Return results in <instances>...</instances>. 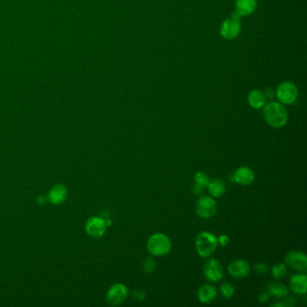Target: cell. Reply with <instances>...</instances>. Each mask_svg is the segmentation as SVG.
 <instances>
[{"instance_id":"484cf974","label":"cell","mask_w":307,"mask_h":307,"mask_svg":"<svg viewBox=\"0 0 307 307\" xmlns=\"http://www.w3.org/2000/svg\"><path fill=\"white\" fill-rule=\"evenodd\" d=\"M204 189L205 188H203V187H201V186H198V185L195 184L194 186V188H193V192L194 194L196 195V196H202L203 195V193H204Z\"/></svg>"},{"instance_id":"d4e9b609","label":"cell","mask_w":307,"mask_h":307,"mask_svg":"<svg viewBox=\"0 0 307 307\" xmlns=\"http://www.w3.org/2000/svg\"><path fill=\"white\" fill-rule=\"evenodd\" d=\"M217 241H218V244H220L223 247H226L229 244L230 239L226 234H223V235H220L219 238H217Z\"/></svg>"},{"instance_id":"4fadbf2b","label":"cell","mask_w":307,"mask_h":307,"mask_svg":"<svg viewBox=\"0 0 307 307\" xmlns=\"http://www.w3.org/2000/svg\"><path fill=\"white\" fill-rule=\"evenodd\" d=\"M67 194L68 190L64 185H56L50 190L49 194L47 196V200L53 205H61L66 200Z\"/></svg>"},{"instance_id":"44dd1931","label":"cell","mask_w":307,"mask_h":307,"mask_svg":"<svg viewBox=\"0 0 307 307\" xmlns=\"http://www.w3.org/2000/svg\"><path fill=\"white\" fill-rule=\"evenodd\" d=\"M210 182L209 176L205 172L199 171L196 173L195 175V184L201 186L203 188H206Z\"/></svg>"},{"instance_id":"e0dca14e","label":"cell","mask_w":307,"mask_h":307,"mask_svg":"<svg viewBox=\"0 0 307 307\" xmlns=\"http://www.w3.org/2000/svg\"><path fill=\"white\" fill-rule=\"evenodd\" d=\"M266 96L261 91H252L248 95V103L252 108H262L266 105Z\"/></svg>"},{"instance_id":"5bb4252c","label":"cell","mask_w":307,"mask_h":307,"mask_svg":"<svg viewBox=\"0 0 307 307\" xmlns=\"http://www.w3.org/2000/svg\"><path fill=\"white\" fill-rule=\"evenodd\" d=\"M289 287L293 293L297 295H304L307 289L306 275L296 274L292 276L289 281Z\"/></svg>"},{"instance_id":"9a60e30c","label":"cell","mask_w":307,"mask_h":307,"mask_svg":"<svg viewBox=\"0 0 307 307\" xmlns=\"http://www.w3.org/2000/svg\"><path fill=\"white\" fill-rule=\"evenodd\" d=\"M197 296L201 303H212L216 298L217 291L212 285H204L199 288Z\"/></svg>"},{"instance_id":"83f0119b","label":"cell","mask_w":307,"mask_h":307,"mask_svg":"<svg viewBox=\"0 0 307 307\" xmlns=\"http://www.w3.org/2000/svg\"><path fill=\"white\" fill-rule=\"evenodd\" d=\"M268 299H269V293L268 292H265V293H261L260 295H259V297H258V300H259V302H261V303H264V302H266L268 301Z\"/></svg>"},{"instance_id":"52a82bcc","label":"cell","mask_w":307,"mask_h":307,"mask_svg":"<svg viewBox=\"0 0 307 307\" xmlns=\"http://www.w3.org/2000/svg\"><path fill=\"white\" fill-rule=\"evenodd\" d=\"M216 202L212 197H202L197 201L196 211L197 215L203 219H209L216 213Z\"/></svg>"},{"instance_id":"2e32d148","label":"cell","mask_w":307,"mask_h":307,"mask_svg":"<svg viewBox=\"0 0 307 307\" xmlns=\"http://www.w3.org/2000/svg\"><path fill=\"white\" fill-rule=\"evenodd\" d=\"M257 9V0H237L236 11L241 17L250 16Z\"/></svg>"},{"instance_id":"277c9868","label":"cell","mask_w":307,"mask_h":307,"mask_svg":"<svg viewBox=\"0 0 307 307\" xmlns=\"http://www.w3.org/2000/svg\"><path fill=\"white\" fill-rule=\"evenodd\" d=\"M241 16L236 12L232 14V16L227 18L221 25L222 36L226 40H233L241 33Z\"/></svg>"},{"instance_id":"8fae6325","label":"cell","mask_w":307,"mask_h":307,"mask_svg":"<svg viewBox=\"0 0 307 307\" xmlns=\"http://www.w3.org/2000/svg\"><path fill=\"white\" fill-rule=\"evenodd\" d=\"M229 274L234 279H242L250 274V264L244 259H235L228 266Z\"/></svg>"},{"instance_id":"7402d4cb","label":"cell","mask_w":307,"mask_h":307,"mask_svg":"<svg viewBox=\"0 0 307 307\" xmlns=\"http://www.w3.org/2000/svg\"><path fill=\"white\" fill-rule=\"evenodd\" d=\"M222 295L226 298H231L234 295V287L230 283H224L221 286Z\"/></svg>"},{"instance_id":"30bf717a","label":"cell","mask_w":307,"mask_h":307,"mask_svg":"<svg viewBox=\"0 0 307 307\" xmlns=\"http://www.w3.org/2000/svg\"><path fill=\"white\" fill-rule=\"evenodd\" d=\"M107 226L106 221L101 217H91L86 222V234L93 238L102 237L106 234Z\"/></svg>"},{"instance_id":"d6986e66","label":"cell","mask_w":307,"mask_h":307,"mask_svg":"<svg viewBox=\"0 0 307 307\" xmlns=\"http://www.w3.org/2000/svg\"><path fill=\"white\" fill-rule=\"evenodd\" d=\"M268 293L275 297H285L288 294V288L281 283H271L268 287Z\"/></svg>"},{"instance_id":"ffe728a7","label":"cell","mask_w":307,"mask_h":307,"mask_svg":"<svg viewBox=\"0 0 307 307\" xmlns=\"http://www.w3.org/2000/svg\"><path fill=\"white\" fill-rule=\"evenodd\" d=\"M287 265L285 263H282V262L276 263L271 269V274L273 276V278L276 279H282L287 275Z\"/></svg>"},{"instance_id":"9c48e42d","label":"cell","mask_w":307,"mask_h":307,"mask_svg":"<svg viewBox=\"0 0 307 307\" xmlns=\"http://www.w3.org/2000/svg\"><path fill=\"white\" fill-rule=\"evenodd\" d=\"M128 295L127 287L121 283L113 285L107 292V302L112 306L123 303Z\"/></svg>"},{"instance_id":"8992f818","label":"cell","mask_w":307,"mask_h":307,"mask_svg":"<svg viewBox=\"0 0 307 307\" xmlns=\"http://www.w3.org/2000/svg\"><path fill=\"white\" fill-rule=\"evenodd\" d=\"M285 264L287 266L290 267L291 269H294L299 272H305L307 269L306 255L297 251V250H292L286 254L285 256Z\"/></svg>"},{"instance_id":"603a6c76","label":"cell","mask_w":307,"mask_h":307,"mask_svg":"<svg viewBox=\"0 0 307 307\" xmlns=\"http://www.w3.org/2000/svg\"><path fill=\"white\" fill-rule=\"evenodd\" d=\"M143 269H144V272L147 274L152 273L156 269V263L154 259L152 258H146L143 264Z\"/></svg>"},{"instance_id":"3957f363","label":"cell","mask_w":307,"mask_h":307,"mask_svg":"<svg viewBox=\"0 0 307 307\" xmlns=\"http://www.w3.org/2000/svg\"><path fill=\"white\" fill-rule=\"evenodd\" d=\"M218 241L214 234L202 232L196 238V250L202 258H208L216 250Z\"/></svg>"},{"instance_id":"7a4b0ae2","label":"cell","mask_w":307,"mask_h":307,"mask_svg":"<svg viewBox=\"0 0 307 307\" xmlns=\"http://www.w3.org/2000/svg\"><path fill=\"white\" fill-rule=\"evenodd\" d=\"M171 248V241L166 234L157 233L152 234L148 239L147 250L152 256L161 257L168 255L170 252Z\"/></svg>"},{"instance_id":"7c38bea8","label":"cell","mask_w":307,"mask_h":307,"mask_svg":"<svg viewBox=\"0 0 307 307\" xmlns=\"http://www.w3.org/2000/svg\"><path fill=\"white\" fill-rule=\"evenodd\" d=\"M255 174L249 167H241L234 172V181L242 186H249L253 183Z\"/></svg>"},{"instance_id":"ac0fdd59","label":"cell","mask_w":307,"mask_h":307,"mask_svg":"<svg viewBox=\"0 0 307 307\" xmlns=\"http://www.w3.org/2000/svg\"><path fill=\"white\" fill-rule=\"evenodd\" d=\"M206 188L208 189L209 194L213 197H221L226 192L225 182L218 179L210 181Z\"/></svg>"},{"instance_id":"ba28073f","label":"cell","mask_w":307,"mask_h":307,"mask_svg":"<svg viewBox=\"0 0 307 307\" xmlns=\"http://www.w3.org/2000/svg\"><path fill=\"white\" fill-rule=\"evenodd\" d=\"M205 279L211 282H219L224 278V270L221 263L215 258H209L204 266Z\"/></svg>"},{"instance_id":"5b68a950","label":"cell","mask_w":307,"mask_h":307,"mask_svg":"<svg viewBox=\"0 0 307 307\" xmlns=\"http://www.w3.org/2000/svg\"><path fill=\"white\" fill-rule=\"evenodd\" d=\"M276 95L281 104L291 105L296 101L298 97V91L293 82L285 81L279 85Z\"/></svg>"},{"instance_id":"4316f807","label":"cell","mask_w":307,"mask_h":307,"mask_svg":"<svg viewBox=\"0 0 307 307\" xmlns=\"http://www.w3.org/2000/svg\"><path fill=\"white\" fill-rule=\"evenodd\" d=\"M134 295L136 296V298L138 301H143L145 297V294H144V291L142 290L136 291V293H134Z\"/></svg>"},{"instance_id":"6da1fadb","label":"cell","mask_w":307,"mask_h":307,"mask_svg":"<svg viewBox=\"0 0 307 307\" xmlns=\"http://www.w3.org/2000/svg\"><path fill=\"white\" fill-rule=\"evenodd\" d=\"M263 115L268 124L273 128H282L288 120L286 107L279 102H271L264 106Z\"/></svg>"},{"instance_id":"cb8c5ba5","label":"cell","mask_w":307,"mask_h":307,"mask_svg":"<svg viewBox=\"0 0 307 307\" xmlns=\"http://www.w3.org/2000/svg\"><path fill=\"white\" fill-rule=\"evenodd\" d=\"M255 271L256 272H258L259 274H265L269 271V266L267 265L266 263H258L255 265Z\"/></svg>"}]
</instances>
